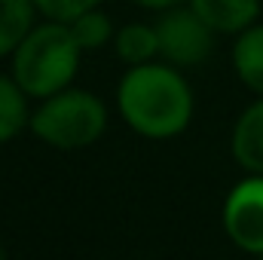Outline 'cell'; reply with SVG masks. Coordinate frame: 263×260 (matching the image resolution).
I'll return each mask as SVG.
<instances>
[{
	"instance_id": "obj_7",
	"label": "cell",
	"mask_w": 263,
	"mask_h": 260,
	"mask_svg": "<svg viewBox=\"0 0 263 260\" xmlns=\"http://www.w3.org/2000/svg\"><path fill=\"white\" fill-rule=\"evenodd\" d=\"M230 147H233V159L245 172L263 175V95L254 104H248L236 120Z\"/></svg>"
},
{
	"instance_id": "obj_14",
	"label": "cell",
	"mask_w": 263,
	"mask_h": 260,
	"mask_svg": "<svg viewBox=\"0 0 263 260\" xmlns=\"http://www.w3.org/2000/svg\"><path fill=\"white\" fill-rule=\"evenodd\" d=\"M132 3H138V6H144V9H153V12H162V9L181 6V3H187V0H132Z\"/></svg>"
},
{
	"instance_id": "obj_9",
	"label": "cell",
	"mask_w": 263,
	"mask_h": 260,
	"mask_svg": "<svg viewBox=\"0 0 263 260\" xmlns=\"http://www.w3.org/2000/svg\"><path fill=\"white\" fill-rule=\"evenodd\" d=\"M114 49L117 55L126 62L129 67L135 65H147L159 55V37H156V28L147 25V22H132L123 25L114 37Z\"/></svg>"
},
{
	"instance_id": "obj_3",
	"label": "cell",
	"mask_w": 263,
	"mask_h": 260,
	"mask_svg": "<svg viewBox=\"0 0 263 260\" xmlns=\"http://www.w3.org/2000/svg\"><path fill=\"white\" fill-rule=\"evenodd\" d=\"M28 129L55 150L92 147L107 129V107L86 89H62L40 101Z\"/></svg>"
},
{
	"instance_id": "obj_11",
	"label": "cell",
	"mask_w": 263,
	"mask_h": 260,
	"mask_svg": "<svg viewBox=\"0 0 263 260\" xmlns=\"http://www.w3.org/2000/svg\"><path fill=\"white\" fill-rule=\"evenodd\" d=\"M28 123H31V110H28L25 89L15 83V77L0 73V144L12 141Z\"/></svg>"
},
{
	"instance_id": "obj_15",
	"label": "cell",
	"mask_w": 263,
	"mask_h": 260,
	"mask_svg": "<svg viewBox=\"0 0 263 260\" xmlns=\"http://www.w3.org/2000/svg\"><path fill=\"white\" fill-rule=\"evenodd\" d=\"M0 260H6V251H3V245H0Z\"/></svg>"
},
{
	"instance_id": "obj_13",
	"label": "cell",
	"mask_w": 263,
	"mask_h": 260,
	"mask_svg": "<svg viewBox=\"0 0 263 260\" xmlns=\"http://www.w3.org/2000/svg\"><path fill=\"white\" fill-rule=\"evenodd\" d=\"M101 3H104V0H34L37 12H40L43 18H52V22H70V18H77L80 12L95 9V6H101Z\"/></svg>"
},
{
	"instance_id": "obj_1",
	"label": "cell",
	"mask_w": 263,
	"mask_h": 260,
	"mask_svg": "<svg viewBox=\"0 0 263 260\" xmlns=\"http://www.w3.org/2000/svg\"><path fill=\"white\" fill-rule=\"evenodd\" d=\"M117 107L132 132L141 138H175L193 120V92L175 65H135L117 86Z\"/></svg>"
},
{
	"instance_id": "obj_6",
	"label": "cell",
	"mask_w": 263,
	"mask_h": 260,
	"mask_svg": "<svg viewBox=\"0 0 263 260\" xmlns=\"http://www.w3.org/2000/svg\"><path fill=\"white\" fill-rule=\"evenodd\" d=\"M214 34H242L257 25L260 0H187Z\"/></svg>"
},
{
	"instance_id": "obj_10",
	"label": "cell",
	"mask_w": 263,
	"mask_h": 260,
	"mask_svg": "<svg viewBox=\"0 0 263 260\" xmlns=\"http://www.w3.org/2000/svg\"><path fill=\"white\" fill-rule=\"evenodd\" d=\"M34 15H40L34 0H0V59L18 49L34 28Z\"/></svg>"
},
{
	"instance_id": "obj_8",
	"label": "cell",
	"mask_w": 263,
	"mask_h": 260,
	"mask_svg": "<svg viewBox=\"0 0 263 260\" xmlns=\"http://www.w3.org/2000/svg\"><path fill=\"white\" fill-rule=\"evenodd\" d=\"M233 67L245 89L263 95V25H251L248 31L236 34L233 43Z\"/></svg>"
},
{
	"instance_id": "obj_5",
	"label": "cell",
	"mask_w": 263,
	"mask_h": 260,
	"mask_svg": "<svg viewBox=\"0 0 263 260\" xmlns=\"http://www.w3.org/2000/svg\"><path fill=\"white\" fill-rule=\"evenodd\" d=\"M223 233L245 254H263V175L239 181L220 211Z\"/></svg>"
},
{
	"instance_id": "obj_12",
	"label": "cell",
	"mask_w": 263,
	"mask_h": 260,
	"mask_svg": "<svg viewBox=\"0 0 263 260\" xmlns=\"http://www.w3.org/2000/svg\"><path fill=\"white\" fill-rule=\"evenodd\" d=\"M67 25H70V34L77 37V43L83 46V52H89V49H101L107 40H114V37H117L114 25H110L107 12H104L101 6L80 12V15H77V18H70Z\"/></svg>"
},
{
	"instance_id": "obj_4",
	"label": "cell",
	"mask_w": 263,
	"mask_h": 260,
	"mask_svg": "<svg viewBox=\"0 0 263 260\" xmlns=\"http://www.w3.org/2000/svg\"><path fill=\"white\" fill-rule=\"evenodd\" d=\"M153 28L159 37V55L175 67H196L214 49V31L199 18L190 3L162 9Z\"/></svg>"
},
{
	"instance_id": "obj_16",
	"label": "cell",
	"mask_w": 263,
	"mask_h": 260,
	"mask_svg": "<svg viewBox=\"0 0 263 260\" xmlns=\"http://www.w3.org/2000/svg\"><path fill=\"white\" fill-rule=\"evenodd\" d=\"M257 257H260V260H263V254H257Z\"/></svg>"
},
{
	"instance_id": "obj_2",
	"label": "cell",
	"mask_w": 263,
	"mask_h": 260,
	"mask_svg": "<svg viewBox=\"0 0 263 260\" xmlns=\"http://www.w3.org/2000/svg\"><path fill=\"white\" fill-rule=\"evenodd\" d=\"M83 46L70 34L67 22H40L12 52V77L28 98H49L67 89L80 70Z\"/></svg>"
}]
</instances>
